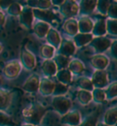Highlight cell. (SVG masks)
<instances>
[{
    "label": "cell",
    "mask_w": 117,
    "mask_h": 126,
    "mask_svg": "<svg viewBox=\"0 0 117 126\" xmlns=\"http://www.w3.org/2000/svg\"><path fill=\"white\" fill-rule=\"evenodd\" d=\"M76 86L79 88V90L88 91V92H92L94 89L91 77L83 75L79 76L76 79Z\"/></svg>",
    "instance_id": "obj_28"
},
{
    "label": "cell",
    "mask_w": 117,
    "mask_h": 126,
    "mask_svg": "<svg viewBox=\"0 0 117 126\" xmlns=\"http://www.w3.org/2000/svg\"><path fill=\"white\" fill-rule=\"evenodd\" d=\"M77 21H78L79 33H83V34L92 33L94 25V20L91 16H78Z\"/></svg>",
    "instance_id": "obj_18"
},
{
    "label": "cell",
    "mask_w": 117,
    "mask_h": 126,
    "mask_svg": "<svg viewBox=\"0 0 117 126\" xmlns=\"http://www.w3.org/2000/svg\"><path fill=\"white\" fill-rule=\"evenodd\" d=\"M92 101L96 104L102 103L106 101V95L103 89H93L92 92Z\"/></svg>",
    "instance_id": "obj_34"
},
{
    "label": "cell",
    "mask_w": 117,
    "mask_h": 126,
    "mask_svg": "<svg viewBox=\"0 0 117 126\" xmlns=\"http://www.w3.org/2000/svg\"><path fill=\"white\" fill-rule=\"evenodd\" d=\"M112 38L105 37H94L89 46L92 47L94 54L104 53L109 50L112 44Z\"/></svg>",
    "instance_id": "obj_6"
},
{
    "label": "cell",
    "mask_w": 117,
    "mask_h": 126,
    "mask_svg": "<svg viewBox=\"0 0 117 126\" xmlns=\"http://www.w3.org/2000/svg\"><path fill=\"white\" fill-rule=\"evenodd\" d=\"M19 61L22 65L23 69H25L27 71H31L37 67V58L35 54L27 46H24L21 48Z\"/></svg>",
    "instance_id": "obj_4"
},
{
    "label": "cell",
    "mask_w": 117,
    "mask_h": 126,
    "mask_svg": "<svg viewBox=\"0 0 117 126\" xmlns=\"http://www.w3.org/2000/svg\"><path fill=\"white\" fill-rule=\"evenodd\" d=\"M57 53V49L53 47L52 46L49 45L48 43L42 44L38 49V54L39 57L43 60H53L54 56Z\"/></svg>",
    "instance_id": "obj_24"
},
{
    "label": "cell",
    "mask_w": 117,
    "mask_h": 126,
    "mask_svg": "<svg viewBox=\"0 0 117 126\" xmlns=\"http://www.w3.org/2000/svg\"><path fill=\"white\" fill-rule=\"evenodd\" d=\"M55 78H56L58 82L62 83V84H64V85L66 86H69L72 82L73 75L68 69H63L58 70Z\"/></svg>",
    "instance_id": "obj_27"
},
{
    "label": "cell",
    "mask_w": 117,
    "mask_h": 126,
    "mask_svg": "<svg viewBox=\"0 0 117 126\" xmlns=\"http://www.w3.org/2000/svg\"><path fill=\"white\" fill-rule=\"evenodd\" d=\"M101 122L109 126H116L117 124V106L108 108L102 115Z\"/></svg>",
    "instance_id": "obj_21"
},
{
    "label": "cell",
    "mask_w": 117,
    "mask_h": 126,
    "mask_svg": "<svg viewBox=\"0 0 117 126\" xmlns=\"http://www.w3.org/2000/svg\"><path fill=\"white\" fill-rule=\"evenodd\" d=\"M22 69V65L19 60H11L4 65L2 75L6 79H15L20 75Z\"/></svg>",
    "instance_id": "obj_3"
},
{
    "label": "cell",
    "mask_w": 117,
    "mask_h": 126,
    "mask_svg": "<svg viewBox=\"0 0 117 126\" xmlns=\"http://www.w3.org/2000/svg\"><path fill=\"white\" fill-rule=\"evenodd\" d=\"M97 1H80L79 4V16H90L95 11Z\"/></svg>",
    "instance_id": "obj_20"
},
{
    "label": "cell",
    "mask_w": 117,
    "mask_h": 126,
    "mask_svg": "<svg viewBox=\"0 0 117 126\" xmlns=\"http://www.w3.org/2000/svg\"><path fill=\"white\" fill-rule=\"evenodd\" d=\"M47 40V43L49 45L52 46L53 47H55L56 49L59 48L60 43H61V40H62V37L60 36V32L58 31L55 28H51L50 29V31L48 32L47 36H46V38Z\"/></svg>",
    "instance_id": "obj_22"
},
{
    "label": "cell",
    "mask_w": 117,
    "mask_h": 126,
    "mask_svg": "<svg viewBox=\"0 0 117 126\" xmlns=\"http://www.w3.org/2000/svg\"><path fill=\"white\" fill-rule=\"evenodd\" d=\"M109 56L114 60H117V38L112 40V44L109 48Z\"/></svg>",
    "instance_id": "obj_41"
},
{
    "label": "cell",
    "mask_w": 117,
    "mask_h": 126,
    "mask_svg": "<svg viewBox=\"0 0 117 126\" xmlns=\"http://www.w3.org/2000/svg\"><path fill=\"white\" fill-rule=\"evenodd\" d=\"M93 38L94 37L92 36V33H90V34L78 33L76 36H74L72 38V40L74 42L75 46H76L77 49H78L79 47H84V46H87V45L90 44Z\"/></svg>",
    "instance_id": "obj_26"
},
{
    "label": "cell",
    "mask_w": 117,
    "mask_h": 126,
    "mask_svg": "<svg viewBox=\"0 0 117 126\" xmlns=\"http://www.w3.org/2000/svg\"><path fill=\"white\" fill-rule=\"evenodd\" d=\"M47 112V109L43 104L34 102L23 109L22 118L25 123H29L34 126H40Z\"/></svg>",
    "instance_id": "obj_1"
},
{
    "label": "cell",
    "mask_w": 117,
    "mask_h": 126,
    "mask_svg": "<svg viewBox=\"0 0 117 126\" xmlns=\"http://www.w3.org/2000/svg\"><path fill=\"white\" fill-rule=\"evenodd\" d=\"M23 6L18 2H11L8 7L6 8V12L7 15L11 16H17L18 17L20 13L22 12Z\"/></svg>",
    "instance_id": "obj_32"
},
{
    "label": "cell",
    "mask_w": 117,
    "mask_h": 126,
    "mask_svg": "<svg viewBox=\"0 0 117 126\" xmlns=\"http://www.w3.org/2000/svg\"><path fill=\"white\" fill-rule=\"evenodd\" d=\"M82 116L79 110H70L66 114L60 116V123L61 125L79 126L82 123Z\"/></svg>",
    "instance_id": "obj_9"
},
{
    "label": "cell",
    "mask_w": 117,
    "mask_h": 126,
    "mask_svg": "<svg viewBox=\"0 0 117 126\" xmlns=\"http://www.w3.org/2000/svg\"><path fill=\"white\" fill-rule=\"evenodd\" d=\"M105 23H106V32H107V35L117 37V19H112L106 17Z\"/></svg>",
    "instance_id": "obj_35"
},
{
    "label": "cell",
    "mask_w": 117,
    "mask_h": 126,
    "mask_svg": "<svg viewBox=\"0 0 117 126\" xmlns=\"http://www.w3.org/2000/svg\"><path fill=\"white\" fill-rule=\"evenodd\" d=\"M77 47L73 42L72 38H62L61 43H60V47L57 49V53L63 55L65 57L71 58L76 53Z\"/></svg>",
    "instance_id": "obj_11"
},
{
    "label": "cell",
    "mask_w": 117,
    "mask_h": 126,
    "mask_svg": "<svg viewBox=\"0 0 117 126\" xmlns=\"http://www.w3.org/2000/svg\"><path fill=\"white\" fill-rule=\"evenodd\" d=\"M41 73L43 74L45 78H52L55 77L58 72V67L53 60H42L40 66Z\"/></svg>",
    "instance_id": "obj_16"
},
{
    "label": "cell",
    "mask_w": 117,
    "mask_h": 126,
    "mask_svg": "<svg viewBox=\"0 0 117 126\" xmlns=\"http://www.w3.org/2000/svg\"><path fill=\"white\" fill-rule=\"evenodd\" d=\"M76 100L81 105L87 106L92 101V92L83 91V90H78L76 92Z\"/></svg>",
    "instance_id": "obj_29"
},
{
    "label": "cell",
    "mask_w": 117,
    "mask_h": 126,
    "mask_svg": "<svg viewBox=\"0 0 117 126\" xmlns=\"http://www.w3.org/2000/svg\"><path fill=\"white\" fill-rule=\"evenodd\" d=\"M92 34L93 37H105L107 35L105 19L97 18L96 20H94V25H93Z\"/></svg>",
    "instance_id": "obj_25"
},
{
    "label": "cell",
    "mask_w": 117,
    "mask_h": 126,
    "mask_svg": "<svg viewBox=\"0 0 117 126\" xmlns=\"http://www.w3.org/2000/svg\"><path fill=\"white\" fill-rule=\"evenodd\" d=\"M68 92H69V86H66L62 83L56 81L52 96H65L68 93Z\"/></svg>",
    "instance_id": "obj_38"
},
{
    "label": "cell",
    "mask_w": 117,
    "mask_h": 126,
    "mask_svg": "<svg viewBox=\"0 0 117 126\" xmlns=\"http://www.w3.org/2000/svg\"><path fill=\"white\" fill-rule=\"evenodd\" d=\"M98 122L97 115L95 113H92L87 115L85 118H82V123L79 126H96V123Z\"/></svg>",
    "instance_id": "obj_37"
},
{
    "label": "cell",
    "mask_w": 117,
    "mask_h": 126,
    "mask_svg": "<svg viewBox=\"0 0 117 126\" xmlns=\"http://www.w3.org/2000/svg\"><path fill=\"white\" fill-rule=\"evenodd\" d=\"M21 126H34V125H31V124H29V123H23Z\"/></svg>",
    "instance_id": "obj_45"
},
{
    "label": "cell",
    "mask_w": 117,
    "mask_h": 126,
    "mask_svg": "<svg viewBox=\"0 0 117 126\" xmlns=\"http://www.w3.org/2000/svg\"><path fill=\"white\" fill-rule=\"evenodd\" d=\"M3 49H4V46H3V44L0 42V54L3 52Z\"/></svg>",
    "instance_id": "obj_44"
},
{
    "label": "cell",
    "mask_w": 117,
    "mask_h": 126,
    "mask_svg": "<svg viewBox=\"0 0 117 126\" xmlns=\"http://www.w3.org/2000/svg\"><path fill=\"white\" fill-rule=\"evenodd\" d=\"M39 82H40V76L37 73H32L23 82V91H25L28 93H37L38 92Z\"/></svg>",
    "instance_id": "obj_12"
},
{
    "label": "cell",
    "mask_w": 117,
    "mask_h": 126,
    "mask_svg": "<svg viewBox=\"0 0 117 126\" xmlns=\"http://www.w3.org/2000/svg\"><path fill=\"white\" fill-rule=\"evenodd\" d=\"M58 10L60 16L65 19L79 16V4L73 0L63 1V3L58 7Z\"/></svg>",
    "instance_id": "obj_5"
},
{
    "label": "cell",
    "mask_w": 117,
    "mask_h": 126,
    "mask_svg": "<svg viewBox=\"0 0 117 126\" xmlns=\"http://www.w3.org/2000/svg\"><path fill=\"white\" fill-rule=\"evenodd\" d=\"M96 126H109V125H107V124L103 123L101 121H98V122H97V123H96Z\"/></svg>",
    "instance_id": "obj_43"
},
{
    "label": "cell",
    "mask_w": 117,
    "mask_h": 126,
    "mask_svg": "<svg viewBox=\"0 0 117 126\" xmlns=\"http://www.w3.org/2000/svg\"><path fill=\"white\" fill-rule=\"evenodd\" d=\"M110 57L105 53L93 54L90 58V64L94 70H105L110 65Z\"/></svg>",
    "instance_id": "obj_8"
},
{
    "label": "cell",
    "mask_w": 117,
    "mask_h": 126,
    "mask_svg": "<svg viewBox=\"0 0 117 126\" xmlns=\"http://www.w3.org/2000/svg\"><path fill=\"white\" fill-rule=\"evenodd\" d=\"M51 106L53 110L60 116L66 114L72 108V101L70 98L65 96H52L51 98Z\"/></svg>",
    "instance_id": "obj_2"
},
{
    "label": "cell",
    "mask_w": 117,
    "mask_h": 126,
    "mask_svg": "<svg viewBox=\"0 0 117 126\" xmlns=\"http://www.w3.org/2000/svg\"><path fill=\"white\" fill-rule=\"evenodd\" d=\"M67 69L70 70L73 76H81L85 70V64L80 59H70Z\"/></svg>",
    "instance_id": "obj_23"
},
{
    "label": "cell",
    "mask_w": 117,
    "mask_h": 126,
    "mask_svg": "<svg viewBox=\"0 0 117 126\" xmlns=\"http://www.w3.org/2000/svg\"><path fill=\"white\" fill-rule=\"evenodd\" d=\"M107 17L112 19H117V1H111L108 8Z\"/></svg>",
    "instance_id": "obj_40"
},
{
    "label": "cell",
    "mask_w": 117,
    "mask_h": 126,
    "mask_svg": "<svg viewBox=\"0 0 117 126\" xmlns=\"http://www.w3.org/2000/svg\"><path fill=\"white\" fill-rule=\"evenodd\" d=\"M55 83L53 79L50 78H40L39 87H38V93L42 97H50L53 95L54 89H55Z\"/></svg>",
    "instance_id": "obj_13"
},
{
    "label": "cell",
    "mask_w": 117,
    "mask_h": 126,
    "mask_svg": "<svg viewBox=\"0 0 117 126\" xmlns=\"http://www.w3.org/2000/svg\"><path fill=\"white\" fill-rule=\"evenodd\" d=\"M13 120L11 116L6 111L0 110V126H11Z\"/></svg>",
    "instance_id": "obj_39"
},
{
    "label": "cell",
    "mask_w": 117,
    "mask_h": 126,
    "mask_svg": "<svg viewBox=\"0 0 117 126\" xmlns=\"http://www.w3.org/2000/svg\"><path fill=\"white\" fill-rule=\"evenodd\" d=\"M53 60L55 61L56 65L58 67V69H63L68 68V65L70 63V59L68 57H65L63 55H60L59 53H56V55L54 56Z\"/></svg>",
    "instance_id": "obj_33"
},
{
    "label": "cell",
    "mask_w": 117,
    "mask_h": 126,
    "mask_svg": "<svg viewBox=\"0 0 117 126\" xmlns=\"http://www.w3.org/2000/svg\"><path fill=\"white\" fill-rule=\"evenodd\" d=\"M34 12V16L35 19L38 20H41L47 22L49 24H52L55 21H57V15L54 12L52 8L51 9H47V10H38V9H33Z\"/></svg>",
    "instance_id": "obj_15"
},
{
    "label": "cell",
    "mask_w": 117,
    "mask_h": 126,
    "mask_svg": "<svg viewBox=\"0 0 117 126\" xmlns=\"http://www.w3.org/2000/svg\"><path fill=\"white\" fill-rule=\"evenodd\" d=\"M27 6L32 7L33 9L38 10H47L51 9L52 7V2L50 0H36V1H28Z\"/></svg>",
    "instance_id": "obj_30"
},
{
    "label": "cell",
    "mask_w": 117,
    "mask_h": 126,
    "mask_svg": "<svg viewBox=\"0 0 117 126\" xmlns=\"http://www.w3.org/2000/svg\"><path fill=\"white\" fill-rule=\"evenodd\" d=\"M6 23V14L5 11L0 10V29L4 28Z\"/></svg>",
    "instance_id": "obj_42"
},
{
    "label": "cell",
    "mask_w": 117,
    "mask_h": 126,
    "mask_svg": "<svg viewBox=\"0 0 117 126\" xmlns=\"http://www.w3.org/2000/svg\"><path fill=\"white\" fill-rule=\"evenodd\" d=\"M52 27H51L50 24L44 22V21H41V20L35 19L34 24L32 26L31 30L33 31V33H34L36 37H38L40 39H43V38H46L48 32L50 31V29Z\"/></svg>",
    "instance_id": "obj_14"
},
{
    "label": "cell",
    "mask_w": 117,
    "mask_h": 126,
    "mask_svg": "<svg viewBox=\"0 0 117 126\" xmlns=\"http://www.w3.org/2000/svg\"><path fill=\"white\" fill-rule=\"evenodd\" d=\"M106 101H112L117 98V80L110 82L109 85L104 89Z\"/></svg>",
    "instance_id": "obj_31"
},
{
    "label": "cell",
    "mask_w": 117,
    "mask_h": 126,
    "mask_svg": "<svg viewBox=\"0 0 117 126\" xmlns=\"http://www.w3.org/2000/svg\"><path fill=\"white\" fill-rule=\"evenodd\" d=\"M62 30L65 33V35H67L68 37H70L71 38L74 36H76L79 33L77 18L73 17V18L65 19V21L62 24Z\"/></svg>",
    "instance_id": "obj_19"
},
{
    "label": "cell",
    "mask_w": 117,
    "mask_h": 126,
    "mask_svg": "<svg viewBox=\"0 0 117 126\" xmlns=\"http://www.w3.org/2000/svg\"><path fill=\"white\" fill-rule=\"evenodd\" d=\"M13 93L8 90L0 87V110L6 111L12 105Z\"/></svg>",
    "instance_id": "obj_17"
},
{
    "label": "cell",
    "mask_w": 117,
    "mask_h": 126,
    "mask_svg": "<svg viewBox=\"0 0 117 126\" xmlns=\"http://www.w3.org/2000/svg\"><path fill=\"white\" fill-rule=\"evenodd\" d=\"M94 89H103L109 85V77L105 70H94L91 77Z\"/></svg>",
    "instance_id": "obj_10"
},
{
    "label": "cell",
    "mask_w": 117,
    "mask_h": 126,
    "mask_svg": "<svg viewBox=\"0 0 117 126\" xmlns=\"http://www.w3.org/2000/svg\"><path fill=\"white\" fill-rule=\"evenodd\" d=\"M110 2L111 1H97L96 3V8H95V11L98 13L99 15L103 16H107V12H108V8H109V6H110Z\"/></svg>",
    "instance_id": "obj_36"
},
{
    "label": "cell",
    "mask_w": 117,
    "mask_h": 126,
    "mask_svg": "<svg viewBox=\"0 0 117 126\" xmlns=\"http://www.w3.org/2000/svg\"><path fill=\"white\" fill-rule=\"evenodd\" d=\"M18 19L20 25L22 26L24 29H27V30H31L32 26H33L34 21H35L33 8L27 6V5L25 6H23L22 12L20 13Z\"/></svg>",
    "instance_id": "obj_7"
},
{
    "label": "cell",
    "mask_w": 117,
    "mask_h": 126,
    "mask_svg": "<svg viewBox=\"0 0 117 126\" xmlns=\"http://www.w3.org/2000/svg\"><path fill=\"white\" fill-rule=\"evenodd\" d=\"M0 10H1V7H0Z\"/></svg>",
    "instance_id": "obj_46"
}]
</instances>
